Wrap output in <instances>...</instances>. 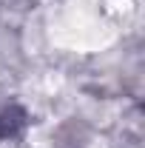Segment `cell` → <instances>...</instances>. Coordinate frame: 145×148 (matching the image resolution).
Masks as SVG:
<instances>
[{
    "label": "cell",
    "mask_w": 145,
    "mask_h": 148,
    "mask_svg": "<svg viewBox=\"0 0 145 148\" xmlns=\"http://www.w3.org/2000/svg\"><path fill=\"white\" fill-rule=\"evenodd\" d=\"M29 111L17 100H0V143L20 140L23 131L29 128Z\"/></svg>",
    "instance_id": "1"
}]
</instances>
